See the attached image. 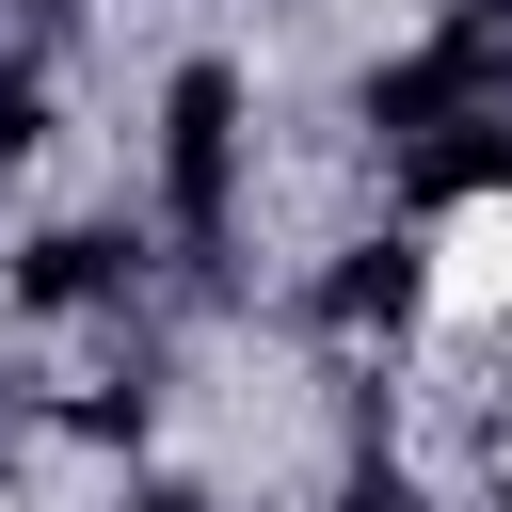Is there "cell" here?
Instances as JSON below:
<instances>
[{
	"instance_id": "cell-1",
	"label": "cell",
	"mask_w": 512,
	"mask_h": 512,
	"mask_svg": "<svg viewBox=\"0 0 512 512\" xmlns=\"http://www.w3.org/2000/svg\"><path fill=\"white\" fill-rule=\"evenodd\" d=\"M432 304H512V192L448 208V240H432Z\"/></svg>"
}]
</instances>
